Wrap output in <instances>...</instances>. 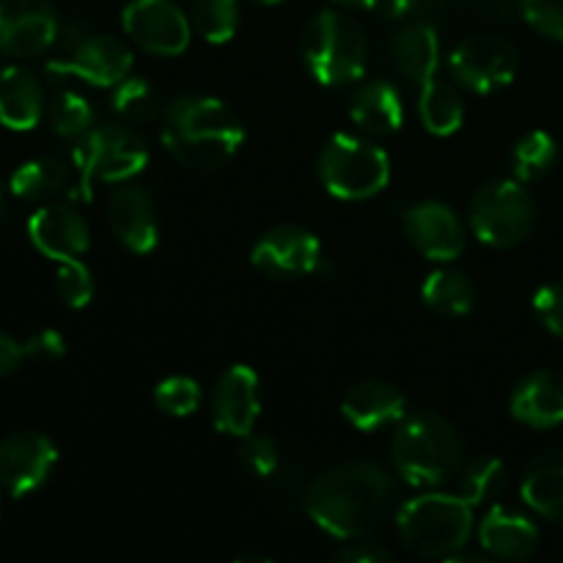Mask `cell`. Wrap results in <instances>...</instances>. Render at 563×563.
Listing matches in <instances>:
<instances>
[{
    "instance_id": "6da1fadb",
    "label": "cell",
    "mask_w": 563,
    "mask_h": 563,
    "mask_svg": "<svg viewBox=\"0 0 563 563\" xmlns=\"http://www.w3.org/2000/svg\"><path fill=\"white\" fill-rule=\"evenodd\" d=\"M394 478L377 462H344L313 478L306 511L335 539H363L377 531L394 504Z\"/></svg>"
},
{
    "instance_id": "7a4b0ae2",
    "label": "cell",
    "mask_w": 563,
    "mask_h": 563,
    "mask_svg": "<svg viewBox=\"0 0 563 563\" xmlns=\"http://www.w3.org/2000/svg\"><path fill=\"white\" fill-rule=\"evenodd\" d=\"M159 137L185 168L218 170L236 157L245 143V126L223 99L187 93L165 104Z\"/></svg>"
},
{
    "instance_id": "3957f363",
    "label": "cell",
    "mask_w": 563,
    "mask_h": 563,
    "mask_svg": "<svg viewBox=\"0 0 563 563\" xmlns=\"http://www.w3.org/2000/svg\"><path fill=\"white\" fill-rule=\"evenodd\" d=\"M390 451L396 473L410 487L434 489L451 482L462 467V440L454 423L432 410L401 418Z\"/></svg>"
},
{
    "instance_id": "277c9868",
    "label": "cell",
    "mask_w": 563,
    "mask_h": 563,
    "mask_svg": "<svg viewBox=\"0 0 563 563\" xmlns=\"http://www.w3.org/2000/svg\"><path fill=\"white\" fill-rule=\"evenodd\" d=\"M396 531L410 553L423 559H449L471 542L473 506L456 493L418 495L401 504Z\"/></svg>"
},
{
    "instance_id": "5b68a950",
    "label": "cell",
    "mask_w": 563,
    "mask_h": 563,
    "mask_svg": "<svg viewBox=\"0 0 563 563\" xmlns=\"http://www.w3.org/2000/svg\"><path fill=\"white\" fill-rule=\"evenodd\" d=\"M368 44L361 25L341 11H319L302 31V60L322 86H350L366 75Z\"/></svg>"
},
{
    "instance_id": "8992f818",
    "label": "cell",
    "mask_w": 563,
    "mask_h": 563,
    "mask_svg": "<svg viewBox=\"0 0 563 563\" xmlns=\"http://www.w3.org/2000/svg\"><path fill=\"white\" fill-rule=\"evenodd\" d=\"M317 174L333 198L366 201L390 181V157L368 137L335 132L319 152Z\"/></svg>"
},
{
    "instance_id": "52a82bcc",
    "label": "cell",
    "mask_w": 563,
    "mask_h": 563,
    "mask_svg": "<svg viewBox=\"0 0 563 563\" xmlns=\"http://www.w3.org/2000/svg\"><path fill=\"white\" fill-rule=\"evenodd\" d=\"M148 165V146L135 130L121 124L91 126L75 146V190L71 196L88 201L97 181L121 185Z\"/></svg>"
},
{
    "instance_id": "ba28073f",
    "label": "cell",
    "mask_w": 563,
    "mask_h": 563,
    "mask_svg": "<svg viewBox=\"0 0 563 563\" xmlns=\"http://www.w3.org/2000/svg\"><path fill=\"white\" fill-rule=\"evenodd\" d=\"M471 229L489 247H515L531 236L537 225V203L517 179H495L478 187L467 207Z\"/></svg>"
},
{
    "instance_id": "9c48e42d",
    "label": "cell",
    "mask_w": 563,
    "mask_h": 563,
    "mask_svg": "<svg viewBox=\"0 0 563 563\" xmlns=\"http://www.w3.org/2000/svg\"><path fill=\"white\" fill-rule=\"evenodd\" d=\"M517 66H520V58H517L515 44L495 33L465 38L449 58L454 80L473 93H495L511 86Z\"/></svg>"
},
{
    "instance_id": "30bf717a",
    "label": "cell",
    "mask_w": 563,
    "mask_h": 563,
    "mask_svg": "<svg viewBox=\"0 0 563 563\" xmlns=\"http://www.w3.org/2000/svg\"><path fill=\"white\" fill-rule=\"evenodd\" d=\"M251 262L269 278H300V275L322 273V242L306 225L280 223L258 236L251 251Z\"/></svg>"
},
{
    "instance_id": "8fae6325",
    "label": "cell",
    "mask_w": 563,
    "mask_h": 563,
    "mask_svg": "<svg viewBox=\"0 0 563 563\" xmlns=\"http://www.w3.org/2000/svg\"><path fill=\"white\" fill-rule=\"evenodd\" d=\"M132 49L124 42L102 33L80 36L69 42V49L60 58L47 64V75L53 77H77L97 88H113L130 75Z\"/></svg>"
},
{
    "instance_id": "7c38bea8",
    "label": "cell",
    "mask_w": 563,
    "mask_h": 563,
    "mask_svg": "<svg viewBox=\"0 0 563 563\" xmlns=\"http://www.w3.org/2000/svg\"><path fill=\"white\" fill-rule=\"evenodd\" d=\"M121 25L146 53L181 55L190 47V20L174 0H132L121 14Z\"/></svg>"
},
{
    "instance_id": "4fadbf2b",
    "label": "cell",
    "mask_w": 563,
    "mask_h": 563,
    "mask_svg": "<svg viewBox=\"0 0 563 563\" xmlns=\"http://www.w3.org/2000/svg\"><path fill=\"white\" fill-rule=\"evenodd\" d=\"M58 14L49 0H0V53L42 55L58 42Z\"/></svg>"
},
{
    "instance_id": "5bb4252c",
    "label": "cell",
    "mask_w": 563,
    "mask_h": 563,
    "mask_svg": "<svg viewBox=\"0 0 563 563\" xmlns=\"http://www.w3.org/2000/svg\"><path fill=\"white\" fill-rule=\"evenodd\" d=\"M262 416V383L247 363H234L212 390V423L218 432L245 438Z\"/></svg>"
},
{
    "instance_id": "9a60e30c",
    "label": "cell",
    "mask_w": 563,
    "mask_h": 563,
    "mask_svg": "<svg viewBox=\"0 0 563 563\" xmlns=\"http://www.w3.org/2000/svg\"><path fill=\"white\" fill-rule=\"evenodd\" d=\"M58 449L38 432H16L0 443V487L14 498L36 493L53 473Z\"/></svg>"
},
{
    "instance_id": "2e32d148",
    "label": "cell",
    "mask_w": 563,
    "mask_h": 563,
    "mask_svg": "<svg viewBox=\"0 0 563 563\" xmlns=\"http://www.w3.org/2000/svg\"><path fill=\"white\" fill-rule=\"evenodd\" d=\"M405 234L410 245L432 262H451L465 251V225L454 209L440 201H421L407 209Z\"/></svg>"
},
{
    "instance_id": "e0dca14e",
    "label": "cell",
    "mask_w": 563,
    "mask_h": 563,
    "mask_svg": "<svg viewBox=\"0 0 563 563\" xmlns=\"http://www.w3.org/2000/svg\"><path fill=\"white\" fill-rule=\"evenodd\" d=\"M27 236L42 256L53 262L80 258L91 247V229L86 218L66 203H47L27 220Z\"/></svg>"
},
{
    "instance_id": "ac0fdd59",
    "label": "cell",
    "mask_w": 563,
    "mask_h": 563,
    "mask_svg": "<svg viewBox=\"0 0 563 563\" xmlns=\"http://www.w3.org/2000/svg\"><path fill=\"white\" fill-rule=\"evenodd\" d=\"M108 223L115 240L137 256H146L157 247V209H154L152 196L143 187L124 185L113 190L108 201Z\"/></svg>"
},
{
    "instance_id": "d6986e66",
    "label": "cell",
    "mask_w": 563,
    "mask_h": 563,
    "mask_svg": "<svg viewBox=\"0 0 563 563\" xmlns=\"http://www.w3.org/2000/svg\"><path fill=\"white\" fill-rule=\"evenodd\" d=\"M341 416L361 432H377L390 423H399L407 416V399L394 383L363 379V383L352 385L350 394L344 396Z\"/></svg>"
},
{
    "instance_id": "ffe728a7",
    "label": "cell",
    "mask_w": 563,
    "mask_h": 563,
    "mask_svg": "<svg viewBox=\"0 0 563 563\" xmlns=\"http://www.w3.org/2000/svg\"><path fill=\"white\" fill-rule=\"evenodd\" d=\"M511 416L531 429H553L563 423V374L531 372L511 390Z\"/></svg>"
},
{
    "instance_id": "44dd1931",
    "label": "cell",
    "mask_w": 563,
    "mask_h": 563,
    "mask_svg": "<svg viewBox=\"0 0 563 563\" xmlns=\"http://www.w3.org/2000/svg\"><path fill=\"white\" fill-rule=\"evenodd\" d=\"M478 542L495 559L526 561L539 550V528L509 506H493L478 526Z\"/></svg>"
},
{
    "instance_id": "7402d4cb",
    "label": "cell",
    "mask_w": 563,
    "mask_h": 563,
    "mask_svg": "<svg viewBox=\"0 0 563 563\" xmlns=\"http://www.w3.org/2000/svg\"><path fill=\"white\" fill-rule=\"evenodd\" d=\"M42 82L25 66H0V124L27 132L42 121Z\"/></svg>"
},
{
    "instance_id": "603a6c76",
    "label": "cell",
    "mask_w": 563,
    "mask_h": 563,
    "mask_svg": "<svg viewBox=\"0 0 563 563\" xmlns=\"http://www.w3.org/2000/svg\"><path fill=\"white\" fill-rule=\"evenodd\" d=\"M394 64L412 86H427L440 69V36L429 22H410L394 38Z\"/></svg>"
},
{
    "instance_id": "cb8c5ba5",
    "label": "cell",
    "mask_w": 563,
    "mask_h": 563,
    "mask_svg": "<svg viewBox=\"0 0 563 563\" xmlns=\"http://www.w3.org/2000/svg\"><path fill=\"white\" fill-rule=\"evenodd\" d=\"M350 119L368 135H394L405 124V104L399 88L388 80H368L350 102Z\"/></svg>"
},
{
    "instance_id": "d4e9b609",
    "label": "cell",
    "mask_w": 563,
    "mask_h": 563,
    "mask_svg": "<svg viewBox=\"0 0 563 563\" xmlns=\"http://www.w3.org/2000/svg\"><path fill=\"white\" fill-rule=\"evenodd\" d=\"M520 493L539 517L563 526V451L537 456L522 476Z\"/></svg>"
},
{
    "instance_id": "484cf974",
    "label": "cell",
    "mask_w": 563,
    "mask_h": 563,
    "mask_svg": "<svg viewBox=\"0 0 563 563\" xmlns=\"http://www.w3.org/2000/svg\"><path fill=\"white\" fill-rule=\"evenodd\" d=\"M77 176H71V168L55 157H33L22 163L11 174L9 190L22 201H49L55 196L75 190Z\"/></svg>"
},
{
    "instance_id": "4316f807",
    "label": "cell",
    "mask_w": 563,
    "mask_h": 563,
    "mask_svg": "<svg viewBox=\"0 0 563 563\" xmlns=\"http://www.w3.org/2000/svg\"><path fill=\"white\" fill-rule=\"evenodd\" d=\"M421 300L440 317H465L476 306V286L460 269H434L423 280Z\"/></svg>"
},
{
    "instance_id": "83f0119b",
    "label": "cell",
    "mask_w": 563,
    "mask_h": 563,
    "mask_svg": "<svg viewBox=\"0 0 563 563\" xmlns=\"http://www.w3.org/2000/svg\"><path fill=\"white\" fill-rule=\"evenodd\" d=\"M418 115L427 132L438 137L454 135L465 121V102H462L460 91L451 82L429 80L421 86V97H418Z\"/></svg>"
},
{
    "instance_id": "f1b7e54d",
    "label": "cell",
    "mask_w": 563,
    "mask_h": 563,
    "mask_svg": "<svg viewBox=\"0 0 563 563\" xmlns=\"http://www.w3.org/2000/svg\"><path fill=\"white\" fill-rule=\"evenodd\" d=\"M504 487L506 465L498 456H476V460H471L456 473V495H462L473 509L498 500Z\"/></svg>"
},
{
    "instance_id": "f546056e",
    "label": "cell",
    "mask_w": 563,
    "mask_h": 563,
    "mask_svg": "<svg viewBox=\"0 0 563 563\" xmlns=\"http://www.w3.org/2000/svg\"><path fill=\"white\" fill-rule=\"evenodd\" d=\"M559 163V143L553 135L542 130H533L517 141L511 148V174L517 181H539L550 174Z\"/></svg>"
},
{
    "instance_id": "4dcf8cb0",
    "label": "cell",
    "mask_w": 563,
    "mask_h": 563,
    "mask_svg": "<svg viewBox=\"0 0 563 563\" xmlns=\"http://www.w3.org/2000/svg\"><path fill=\"white\" fill-rule=\"evenodd\" d=\"M113 110L121 119L148 124L154 119H163L165 104L157 88L146 77L126 75L119 86H113Z\"/></svg>"
},
{
    "instance_id": "1f68e13d",
    "label": "cell",
    "mask_w": 563,
    "mask_h": 563,
    "mask_svg": "<svg viewBox=\"0 0 563 563\" xmlns=\"http://www.w3.org/2000/svg\"><path fill=\"white\" fill-rule=\"evenodd\" d=\"M190 20L209 44H225L240 27V0H192Z\"/></svg>"
},
{
    "instance_id": "d6a6232c",
    "label": "cell",
    "mask_w": 563,
    "mask_h": 563,
    "mask_svg": "<svg viewBox=\"0 0 563 563\" xmlns=\"http://www.w3.org/2000/svg\"><path fill=\"white\" fill-rule=\"evenodd\" d=\"M93 124V110L86 97L75 91H60L58 97L49 102V126L55 135L66 137V141H80Z\"/></svg>"
},
{
    "instance_id": "836d02e7",
    "label": "cell",
    "mask_w": 563,
    "mask_h": 563,
    "mask_svg": "<svg viewBox=\"0 0 563 563\" xmlns=\"http://www.w3.org/2000/svg\"><path fill=\"white\" fill-rule=\"evenodd\" d=\"M154 405L174 418H187L201 407V385L196 379L176 374V377H165L163 383L154 388Z\"/></svg>"
},
{
    "instance_id": "e575fe53",
    "label": "cell",
    "mask_w": 563,
    "mask_h": 563,
    "mask_svg": "<svg viewBox=\"0 0 563 563\" xmlns=\"http://www.w3.org/2000/svg\"><path fill=\"white\" fill-rule=\"evenodd\" d=\"M55 286H58L60 300L69 308H86L93 300V275L80 258H64L55 269Z\"/></svg>"
},
{
    "instance_id": "d590c367",
    "label": "cell",
    "mask_w": 563,
    "mask_h": 563,
    "mask_svg": "<svg viewBox=\"0 0 563 563\" xmlns=\"http://www.w3.org/2000/svg\"><path fill=\"white\" fill-rule=\"evenodd\" d=\"M240 460L251 473L269 478L280 467V451L273 438L251 432L245 438H240Z\"/></svg>"
},
{
    "instance_id": "8d00e7d4",
    "label": "cell",
    "mask_w": 563,
    "mask_h": 563,
    "mask_svg": "<svg viewBox=\"0 0 563 563\" xmlns=\"http://www.w3.org/2000/svg\"><path fill=\"white\" fill-rule=\"evenodd\" d=\"M520 9L533 31L563 42V0H520Z\"/></svg>"
},
{
    "instance_id": "74e56055",
    "label": "cell",
    "mask_w": 563,
    "mask_h": 563,
    "mask_svg": "<svg viewBox=\"0 0 563 563\" xmlns=\"http://www.w3.org/2000/svg\"><path fill=\"white\" fill-rule=\"evenodd\" d=\"M533 311H537L539 322L550 330L553 335L563 339V280L561 284H548L537 291L533 297Z\"/></svg>"
},
{
    "instance_id": "f35d334b",
    "label": "cell",
    "mask_w": 563,
    "mask_h": 563,
    "mask_svg": "<svg viewBox=\"0 0 563 563\" xmlns=\"http://www.w3.org/2000/svg\"><path fill=\"white\" fill-rule=\"evenodd\" d=\"M66 355V339L58 330H38L25 341V357L38 366H53Z\"/></svg>"
},
{
    "instance_id": "ab89813d",
    "label": "cell",
    "mask_w": 563,
    "mask_h": 563,
    "mask_svg": "<svg viewBox=\"0 0 563 563\" xmlns=\"http://www.w3.org/2000/svg\"><path fill=\"white\" fill-rule=\"evenodd\" d=\"M335 561L341 563H394V553L372 542L346 544L341 553H335Z\"/></svg>"
},
{
    "instance_id": "60d3db41",
    "label": "cell",
    "mask_w": 563,
    "mask_h": 563,
    "mask_svg": "<svg viewBox=\"0 0 563 563\" xmlns=\"http://www.w3.org/2000/svg\"><path fill=\"white\" fill-rule=\"evenodd\" d=\"M25 361V344H20V341L11 339V335L0 333V377L14 374Z\"/></svg>"
},
{
    "instance_id": "b9f144b4",
    "label": "cell",
    "mask_w": 563,
    "mask_h": 563,
    "mask_svg": "<svg viewBox=\"0 0 563 563\" xmlns=\"http://www.w3.org/2000/svg\"><path fill=\"white\" fill-rule=\"evenodd\" d=\"M385 11L390 16H412V14H421V11L432 9L438 5L440 0H383Z\"/></svg>"
},
{
    "instance_id": "7bdbcfd3",
    "label": "cell",
    "mask_w": 563,
    "mask_h": 563,
    "mask_svg": "<svg viewBox=\"0 0 563 563\" xmlns=\"http://www.w3.org/2000/svg\"><path fill=\"white\" fill-rule=\"evenodd\" d=\"M333 3L344 5V9H355V11H368L379 3V0H333Z\"/></svg>"
},
{
    "instance_id": "ee69618b",
    "label": "cell",
    "mask_w": 563,
    "mask_h": 563,
    "mask_svg": "<svg viewBox=\"0 0 563 563\" xmlns=\"http://www.w3.org/2000/svg\"><path fill=\"white\" fill-rule=\"evenodd\" d=\"M3 212H5V190L3 185H0V220H3Z\"/></svg>"
},
{
    "instance_id": "f6af8a7d",
    "label": "cell",
    "mask_w": 563,
    "mask_h": 563,
    "mask_svg": "<svg viewBox=\"0 0 563 563\" xmlns=\"http://www.w3.org/2000/svg\"><path fill=\"white\" fill-rule=\"evenodd\" d=\"M253 3H262V5H278V3H284V0H253Z\"/></svg>"
}]
</instances>
